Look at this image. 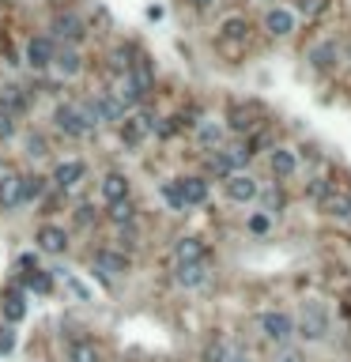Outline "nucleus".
Listing matches in <instances>:
<instances>
[{"label":"nucleus","instance_id":"nucleus-1","mask_svg":"<svg viewBox=\"0 0 351 362\" xmlns=\"http://www.w3.org/2000/svg\"><path fill=\"white\" fill-rule=\"evenodd\" d=\"M257 332H261V340L276 343V347H287L294 336V317L283 310H261L257 313Z\"/></svg>","mask_w":351,"mask_h":362},{"label":"nucleus","instance_id":"nucleus-2","mask_svg":"<svg viewBox=\"0 0 351 362\" xmlns=\"http://www.w3.org/2000/svg\"><path fill=\"white\" fill-rule=\"evenodd\" d=\"M294 332H299L302 340H310V343H321L329 336V313H325V306L321 302H302V310H299V321H294Z\"/></svg>","mask_w":351,"mask_h":362},{"label":"nucleus","instance_id":"nucleus-3","mask_svg":"<svg viewBox=\"0 0 351 362\" xmlns=\"http://www.w3.org/2000/svg\"><path fill=\"white\" fill-rule=\"evenodd\" d=\"M53 125H57V133H64L68 140H87V136L95 133V128L83 121L76 102H57V110H53Z\"/></svg>","mask_w":351,"mask_h":362},{"label":"nucleus","instance_id":"nucleus-4","mask_svg":"<svg viewBox=\"0 0 351 362\" xmlns=\"http://www.w3.org/2000/svg\"><path fill=\"white\" fill-rule=\"evenodd\" d=\"M155 114H147V110H136V114H125V121L117 125V133H121V144L125 147H140L147 136L155 133Z\"/></svg>","mask_w":351,"mask_h":362},{"label":"nucleus","instance_id":"nucleus-5","mask_svg":"<svg viewBox=\"0 0 351 362\" xmlns=\"http://www.w3.org/2000/svg\"><path fill=\"white\" fill-rule=\"evenodd\" d=\"M50 38L61 42V45H80L87 38V27H83V20L76 12H57L50 23Z\"/></svg>","mask_w":351,"mask_h":362},{"label":"nucleus","instance_id":"nucleus-6","mask_svg":"<svg viewBox=\"0 0 351 362\" xmlns=\"http://www.w3.org/2000/svg\"><path fill=\"white\" fill-rule=\"evenodd\" d=\"M261 117H264L261 102H234V106L227 110V128L238 133V136H246V133H253V128L261 125Z\"/></svg>","mask_w":351,"mask_h":362},{"label":"nucleus","instance_id":"nucleus-7","mask_svg":"<svg viewBox=\"0 0 351 362\" xmlns=\"http://www.w3.org/2000/svg\"><path fill=\"white\" fill-rule=\"evenodd\" d=\"M91 264H95V272L103 276V280H121V276L128 272V257L121 253V249H95V257H91Z\"/></svg>","mask_w":351,"mask_h":362},{"label":"nucleus","instance_id":"nucleus-8","mask_svg":"<svg viewBox=\"0 0 351 362\" xmlns=\"http://www.w3.org/2000/svg\"><path fill=\"white\" fill-rule=\"evenodd\" d=\"M223 193H227V200L230 204H253L257 200V193H261V181L253 178V174H230V178L223 181Z\"/></svg>","mask_w":351,"mask_h":362},{"label":"nucleus","instance_id":"nucleus-9","mask_svg":"<svg viewBox=\"0 0 351 362\" xmlns=\"http://www.w3.org/2000/svg\"><path fill=\"white\" fill-rule=\"evenodd\" d=\"M249 38V23L242 20V15H227L223 27H219V50L223 53H238Z\"/></svg>","mask_w":351,"mask_h":362},{"label":"nucleus","instance_id":"nucleus-10","mask_svg":"<svg viewBox=\"0 0 351 362\" xmlns=\"http://www.w3.org/2000/svg\"><path fill=\"white\" fill-rule=\"evenodd\" d=\"M53 57H57V42H53L50 34H38V38L27 42V64H31L34 72L53 68Z\"/></svg>","mask_w":351,"mask_h":362},{"label":"nucleus","instance_id":"nucleus-11","mask_svg":"<svg viewBox=\"0 0 351 362\" xmlns=\"http://www.w3.org/2000/svg\"><path fill=\"white\" fill-rule=\"evenodd\" d=\"M269 166H272L276 181H291L294 174H299V155H294V147H287V144H276L269 151Z\"/></svg>","mask_w":351,"mask_h":362},{"label":"nucleus","instance_id":"nucleus-12","mask_svg":"<svg viewBox=\"0 0 351 362\" xmlns=\"http://www.w3.org/2000/svg\"><path fill=\"white\" fill-rule=\"evenodd\" d=\"M211 280L208 272V261H197V264H174V283L181 287V291H200Z\"/></svg>","mask_w":351,"mask_h":362},{"label":"nucleus","instance_id":"nucleus-13","mask_svg":"<svg viewBox=\"0 0 351 362\" xmlns=\"http://www.w3.org/2000/svg\"><path fill=\"white\" fill-rule=\"evenodd\" d=\"M23 208V174L4 170L0 174V211H15Z\"/></svg>","mask_w":351,"mask_h":362},{"label":"nucleus","instance_id":"nucleus-14","mask_svg":"<svg viewBox=\"0 0 351 362\" xmlns=\"http://www.w3.org/2000/svg\"><path fill=\"white\" fill-rule=\"evenodd\" d=\"M91 102H95L98 121H103V125H121L125 114H128V110L121 106V102H117L114 91H95V95H91Z\"/></svg>","mask_w":351,"mask_h":362},{"label":"nucleus","instance_id":"nucleus-15","mask_svg":"<svg viewBox=\"0 0 351 362\" xmlns=\"http://www.w3.org/2000/svg\"><path fill=\"white\" fill-rule=\"evenodd\" d=\"M34 241H38V253H50V257H61L68 249V234H64L57 223H42Z\"/></svg>","mask_w":351,"mask_h":362},{"label":"nucleus","instance_id":"nucleus-16","mask_svg":"<svg viewBox=\"0 0 351 362\" xmlns=\"http://www.w3.org/2000/svg\"><path fill=\"white\" fill-rule=\"evenodd\" d=\"M83 178H87V163H83V159H64V163H57L50 185H57V189H72V185H80Z\"/></svg>","mask_w":351,"mask_h":362},{"label":"nucleus","instance_id":"nucleus-17","mask_svg":"<svg viewBox=\"0 0 351 362\" xmlns=\"http://www.w3.org/2000/svg\"><path fill=\"white\" fill-rule=\"evenodd\" d=\"M178 189H181V197H186V208H200V204H208L211 185H208V178H200V174H189V178H178Z\"/></svg>","mask_w":351,"mask_h":362},{"label":"nucleus","instance_id":"nucleus-18","mask_svg":"<svg viewBox=\"0 0 351 362\" xmlns=\"http://www.w3.org/2000/svg\"><path fill=\"white\" fill-rule=\"evenodd\" d=\"M208 261V246L200 238H178L174 241V264H197Z\"/></svg>","mask_w":351,"mask_h":362},{"label":"nucleus","instance_id":"nucleus-19","mask_svg":"<svg viewBox=\"0 0 351 362\" xmlns=\"http://www.w3.org/2000/svg\"><path fill=\"white\" fill-rule=\"evenodd\" d=\"M27 106H31V98H27V91L20 87V83H8V87H0V110L12 117H23Z\"/></svg>","mask_w":351,"mask_h":362},{"label":"nucleus","instance_id":"nucleus-20","mask_svg":"<svg viewBox=\"0 0 351 362\" xmlns=\"http://www.w3.org/2000/svg\"><path fill=\"white\" fill-rule=\"evenodd\" d=\"M264 31H269L272 38H287L294 31V12L291 8H272V12L264 15Z\"/></svg>","mask_w":351,"mask_h":362},{"label":"nucleus","instance_id":"nucleus-21","mask_svg":"<svg viewBox=\"0 0 351 362\" xmlns=\"http://www.w3.org/2000/svg\"><path fill=\"white\" fill-rule=\"evenodd\" d=\"M53 68H57L64 80L80 76V68H83V57H80V50H76V45H57V57H53Z\"/></svg>","mask_w":351,"mask_h":362},{"label":"nucleus","instance_id":"nucleus-22","mask_svg":"<svg viewBox=\"0 0 351 362\" xmlns=\"http://www.w3.org/2000/svg\"><path fill=\"white\" fill-rule=\"evenodd\" d=\"M227 140V128L219 125V121H200L197 125V144L204 147V151H219Z\"/></svg>","mask_w":351,"mask_h":362},{"label":"nucleus","instance_id":"nucleus-23","mask_svg":"<svg viewBox=\"0 0 351 362\" xmlns=\"http://www.w3.org/2000/svg\"><path fill=\"white\" fill-rule=\"evenodd\" d=\"M106 219L114 223L117 230H121V227H136V204L128 197L117 200V204H106Z\"/></svg>","mask_w":351,"mask_h":362},{"label":"nucleus","instance_id":"nucleus-24","mask_svg":"<svg viewBox=\"0 0 351 362\" xmlns=\"http://www.w3.org/2000/svg\"><path fill=\"white\" fill-rule=\"evenodd\" d=\"M98 193H103V200L106 204H117V200H125L128 197V178H125V174H106V178H103V185H98Z\"/></svg>","mask_w":351,"mask_h":362},{"label":"nucleus","instance_id":"nucleus-25","mask_svg":"<svg viewBox=\"0 0 351 362\" xmlns=\"http://www.w3.org/2000/svg\"><path fill=\"white\" fill-rule=\"evenodd\" d=\"M321 211H325L329 219H336V223H351V197H344V193H329V197L321 200Z\"/></svg>","mask_w":351,"mask_h":362},{"label":"nucleus","instance_id":"nucleus-26","mask_svg":"<svg viewBox=\"0 0 351 362\" xmlns=\"http://www.w3.org/2000/svg\"><path fill=\"white\" fill-rule=\"evenodd\" d=\"M27 317V306H23V291H20V283H12L4 291V321L8 324H20Z\"/></svg>","mask_w":351,"mask_h":362},{"label":"nucleus","instance_id":"nucleus-27","mask_svg":"<svg viewBox=\"0 0 351 362\" xmlns=\"http://www.w3.org/2000/svg\"><path fill=\"white\" fill-rule=\"evenodd\" d=\"M336 57H340V50H336V42H329V38L318 42V45L310 50V64H313L318 72H329L332 64H336Z\"/></svg>","mask_w":351,"mask_h":362},{"label":"nucleus","instance_id":"nucleus-28","mask_svg":"<svg viewBox=\"0 0 351 362\" xmlns=\"http://www.w3.org/2000/svg\"><path fill=\"white\" fill-rule=\"evenodd\" d=\"M45 193H50V178H42V174H23V204L42 200Z\"/></svg>","mask_w":351,"mask_h":362},{"label":"nucleus","instance_id":"nucleus-29","mask_svg":"<svg viewBox=\"0 0 351 362\" xmlns=\"http://www.w3.org/2000/svg\"><path fill=\"white\" fill-rule=\"evenodd\" d=\"M114 95H117V102H121L125 110H136L144 102V95L136 91V83L128 80V76H117V87H114Z\"/></svg>","mask_w":351,"mask_h":362},{"label":"nucleus","instance_id":"nucleus-30","mask_svg":"<svg viewBox=\"0 0 351 362\" xmlns=\"http://www.w3.org/2000/svg\"><path fill=\"white\" fill-rule=\"evenodd\" d=\"M272 227H276V216H269V211H253V216L246 219V230L253 238H269Z\"/></svg>","mask_w":351,"mask_h":362},{"label":"nucleus","instance_id":"nucleus-31","mask_svg":"<svg viewBox=\"0 0 351 362\" xmlns=\"http://www.w3.org/2000/svg\"><path fill=\"white\" fill-rule=\"evenodd\" d=\"M68 362H98V347L91 340H72L68 343Z\"/></svg>","mask_w":351,"mask_h":362},{"label":"nucleus","instance_id":"nucleus-32","mask_svg":"<svg viewBox=\"0 0 351 362\" xmlns=\"http://www.w3.org/2000/svg\"><path fill=\"white\" fill-rule=\"evenodd\" d=\"M227 355H230V343L223 336H211L204 343V355H200V362H227Z\"/></svg>","mask_w":351,"mask_h":362},{"label":"nucleus","instance_id":"nucleus-33","mask_svg":"<svg viewBox=\"0 0 351 362\" xmlns=\"http://www.w3.org/2000/svg\"><path fill=\"white\" fill-rule=\"evenodd\" d=\"M23 151L31 155V159H45V155H50V140H45L42 133H27V140H23Z\"/></svg>","mask_w":351,"mask_h":362},{"label":"nucleus","instance_id":"nucleus-34","mask_svg":"<svg viewBox=\"0 0 351 362\" xmlns=\"http://www.w3.org/2000/svg\"><path fill=\"white\" fill-rule=\"evenodd\" d=\"M159 193H163V200L170 204L174 211H186V197H181V189H178V178H174V181H163Z\"/></svg>","mask_w":351,"mask_h":362},{"label":"nucleus","instance_id":"nucleus-35","mask_svg":"<svg viewBox=\"0 0 351 362\" xmlns=\"http://www.w3.org/2000/svg\"><path fill=\"white\" fill-rule=\"evenodd\" d=\"M257 197H261V211H269V216H276V211L283 208V193L280 189H261Z\"/></svg>","mask_w":351,"mask_h":362},{"label":"nucleus","instance_id":"nucleus-36","mask_svg":"<svg viewBox=\"0 0 351 362\" xmlns=\"http://www.w3.org/2000/svg\"><path fill=\"white\" fill-rule=\"evenodd\" d=\"M27 287H31V291H38V294H50V291H53V276L38 268V272L27 276Z\"/></svg>","mask_w":351,"mask_h":362},{"label":"nucleus","instance_id":"nucleus-37","mask_svg":"<svg viewBox=\"0 0 351 362\" xmlns=\"http://www.w3.org/2000/svg\"><path fill=\"white\" fill-rule=\"evenodd\" d=\"M178 128H181V117H159V121H155V136H159V140L178 136Z\"/></svg>","mask_w":351,"mask_h":362},{"label":"nucleus","instance_id":"nucleus-38","mask_svg":"<svg viewBox=\"0 0 351 362\" xmlns=\"http://www.w3.org/2000/svg\"><path fill=\"white\" fill-rule=\"evenodd\" d=\"M91 223H98L95 204H80V208H76V227H91Z\"/></svg>","mask_w":351,"mask_h":362},{"label":"nucleus","instance_id":"nucleus-39","mask_svg":"<svg viewBox=\"0 0 351 362\" xmlns=\"http://www.w3.org/2000/svg\"><path fill=\"white\" fill-rule=\"evenodd\" d=\"M57 276H64V272H57ZM64 287H68V291L76 294L80 302H91V291H87V287H83L80 280H72V276H64Z\"/></svg>","mask_w":351,"mask_h":362},{"label":"nucleus","instance_id":"nucleus-40","mask_svg":"<svg viewBox=\"0 0 351 362\" xmlns=\"http://www.w3.org/2000/svg\"><path fill=\"white\" fill-rule=\"evenodd\" d=\"M276 362H306V355H302L299 347H291V343H287V347L276 351Z\"/></svg>","mask_w":351,"mask_h":362},{"label":"nucleus","instance_id":"nucleus-41","mask_svg":"<svg viewBox=\"0 0 351 362\" xmlns=\"http://www.w3.org/2000/svg\"><path fill=\"white\" fill-rule=\"evenodd\" d=\"M12 136H15V117L0 110V140H12Z\"/></svg>","mask_w":351,"mask_h":362},{"label":"nucleus","instance_id":"nucleus-42","mask_svg":"<svg viewBox=\"0 0 351 362\" xmlns=\"http://www.w3.org/2000/svg\"><path fill=\"white\" fill-rule=\"evenodd\" d=\"M227 362H253V355L242 347V343H230V355H227Z\"/></svg>","mask_w":351,"mask_h":362},{"label":"nucleus","instance_id":"nucleus-43","mask_svg":"<svg viewBox=\"0 0 351 362\" xmlns=\"http://www.w3.org/2000/svg\"><path fill=\"white\" fill-rule=\"evenodd\" d=\"M325 197H329V185H325V181H321V185L313 181V185H310V200H313V204H321Z\"/></svg>","mask_w":351,"mask_h":362},{"label":"nucleus","instance_id":"nucleus-44","mask_svg":"<svg viewBox=\"0 0 351 362\" xmlns=\"http://www.w3.org/2000/svg\"><path fill=\"white\" fill-rule=\"evenodd\" d=\"M318 8H325V0H302V15H318Z\"/></svg>","mask_w":351,"mask_h":362},{"label":"nucleus","instance_id":"nucleus-45","mask_svg":"<svg viewBox=\"0 0 351 362\" xmlns=\"http://www.w3.org/2000/svg\"><path fill=\"white\" fill-rule=\"evenodd\" d=\"M12 347H15V336H12V332H8V329H4V332H0V351H4V355H8V351H12Z\"/></svg>","mask_w":351,"mask_h":362},{"label":"nucleus","instance_id":"nucleus-46","mask_svg":"<svg viewBox=\"0 0 351 362\" xmlns=\"http://www.w3.org/2000/svg\"><path fill=\"white\" fill-rule=\"evenodd\" d=\"M20 268H34V272H38V253H23L20 257Z\"/></svg>","mask_w":351,"mask_h":362},{"label":"nucleus","instance_id":"nucleus-47","mask_svg":"<svg viewBox=\"0 0 351 362\" xmlns=\"http://www.w3.org/2000/svg\"><path fill=\"white\" fill-rule=\"evenodd\" d=\"M189 4H193V8H197V12H208V8H211V4H216V0H189Z\"/></svg>","mask_w":351,"mask_h":362},{"label":"nucleus","instance_id":"nucleus-48","mask_svg":"<svg viewBox=\"0 0 351 362\" xmlns=\"http://www.w3.org/2000/svg\"><path fill=\"white\" fill-rule=\"evenodd\" d=\"M344 61H348V64H351V45H348V53H344Z\"/></svg>","mask_w":351,"mask_h":362}]
</instances>
